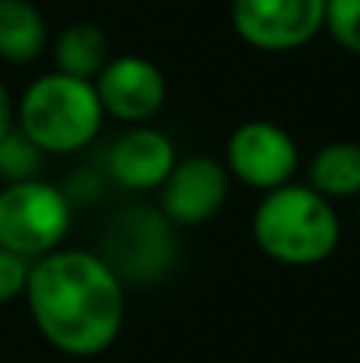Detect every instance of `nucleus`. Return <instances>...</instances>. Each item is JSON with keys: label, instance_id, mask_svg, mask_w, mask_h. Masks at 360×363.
<instances>
[{"label": "nucleus", "instance_id": "obj_4", "mask_svg": "<svg viewBox=\"0 0 360 363\" xmlns=\"http://www.w3.org/2000/svg\"><path fill=\"white\" fill-rule=\"evenodd\" d=\"M70 230V201L61 188L38 179L6 182L0 188V245L19 258H42Z\"/></svg>", "mask_w": 360, "mask_h": 363}, {"label": "nucleus", "instance_id": "obj_15", "mask_svg": "<svg viewBox=\"0 0 360 363\" xmlns=\"http://www.w3.org/2000/svg\"><path fill=\"white\" fill-rule=\"evenodd\" d=\"M26 281H29V262L0 245V306L16 300L26 290Z\"/></svg>", "mask_w": 360, "mask_h": 363}, {"label": "nucleus", "instance_id": "obj_3", "mask_svg": "<svg viewBox=\"0 0 360 363\" xmlns=\"http://www.w3.org/2000/svg\"><path fill=\"white\" fill-rule=\"evenodd\" d=\"M102 106L93 80L61 70L29 83L16 106L19 131L42 153H77L93 144L102 128Z\"/></svg>", "mask_w": 360, "mask_h": 363}, {"label": "nucleus", "instance_id": "obj_9", "mask_svg": "<svg viewBox=\"0 0 360 363\" xmlns=\"http://www.w3.org/2000/svg\"><path fill=\"white\" fill-rule=\"evenodd\" d=\"M176 166V147L157 128L137 125L112 144L106 160L108 179L131 191H153Z\"/></svg>", "mask_w": 360, "mask_h": 363}, {"label": "nucleus", "instance_id": "obj_5", "mask_svg": "<svg viewBox=\"0 0 360 363\" xmlns=\"http://www.w3.org/2000/svg\"><path fill=\"white\" fill-rule=\"evenodd\" d=\"M236 35L259 51H293L322 32L325 0H233Z\"/></svg>", "mask_w": 360, "mask_h": 363}, {"label": "nucleus", "instance_id": "obj_7", "mask_svg": "<svg viewBox=\"0 0 360 363\" xmlns=\"http://www.w3.org/2000/svg\"><path fill=\"white\" fill-rule=\"evenodd\" d=\"M99 106L106 115L128 125H144L163 108L166 80L163 70L140 55L108 57V64L93 80Z\"/></svg>", "mask_w": 360, "mask_h": 363}, {"label": "nucleus", "instance_id": "obj_1", "mask_svg": "<svg viewBox=\"0 0 360 363\" xmlns=\"http://www.w3.org/2000/svg\"><path fill=\"white\" fill-rule=\"evenodd\" d=\"M29 315L38 335L70 357H96L125 325V284L106 258L55 249L29 264Z\"/></svg>", "mask_w": 360, "mask_h": 363}, {"label": "nucleus", "instance_id": "obj_17", "mask_svg": "<svg viewBox=\"0 0 360 363\" xmlns=\"http://www.w3.org/2000/svg\"><path fill=\"white\" fill-rule=\"evenodd\" d=\"M357 217H360V211H357Z\"/></svg>", "mask_w": 360, "mask_h": 363}, {"label": "nucleus", "instance_id": "obj_10", "mask_svg": "<svg viewBox=\"0 0 360 363\" xmlns=\"http://www.w3.org/2000/svg\"><path fill=\"white\" fill-rule=\"evenodd\" d=\"M48 45L45 19L32 0H0V57L32 64Z\"/></svg>", "mask_w": 360, "mask_h": 363}, {"label": "nucleus", "instance_id": "obj_12", "mask_svg": "<svg viewBox=\"0 0 360 363\" xmlns=\"http://www.w3.org/2000/svg\"><path fill=\"white\" fill-rule=\"evenodd\" d=\"M310 188L322 198H360V144L335 140L316 150L310 163Z\"/></svg>", "mask_w": 360, "mask_h": 363}, {"label": "nucleus", "instance_id": "obj_11", "mask_svg": "<svg viewBox=\"0 0 360 363\" xmlns=\"http://www.w3.org/2000/svg\"><path fill=\"white\" fill-rule=\"evenodd\" d=\"M112 48L108 35L96 23H70L55 42V61L57 70L80 80H96L99 70L108 64Z\"/></svg>", "mask_w": 360, "mask_h": 363}, {"label": "nucleus", "instance_id": "obj_13", "mask_svg": "<svg viewBox=\"0 0 360 363\" xmlns=\"http://www.w3.org/2000/svg\"><path fill=\"white\" fill-rule=\"evenodd\" d=\"M42 150L26 138L19 128H10V131L0 138V182H23V179H35L38 163H42Z\"/></svg>", "mask_w": 360, "mask_h": 363}, {"label": "nucleus", "instance_id": "obj_16", "mask_svg": "<svg viewBox=\"0 0 360 363\" xmlns=\"http://www.w3.org/2000/svg\"><path fill=\"white\" fill-rule=\"evenodd\" d=\"M13 102H10V93H6V86L0 83V138H4L6 131L13 128Z\"/></svg>", "mask_w": 360, "mask_h": 363}, {"label": "nucleus", "instance_id": "obj_2", "mask_svg": "<svg viewBox=\"0 0 360 363\" xmlns=\"http://www.w3.org/2000/svg\"><path fill=\"white\" fill-rule=\"evenodd\" d=\"M252 236L271 262L291 268L319 264L342 242V220L329 198L310 185H287L265 191L255 207Z\"/></svg>", "mask_w": 360, "mask_h": 363}, {"label": "nucleus", "instance_id": "obj_14", "mask_svg": "<svg viewBox=\"0 0 360 363\" xmlns=\"http://www.w3.org/2000/svg\"><path fill=\"white\" fill-rule=\"evenodd\" d=\"M322 29L351 55H360V0H325Z\"/></svg>", "mask_w": 360, "mask_h": 363}, {"label": "nucleus", "instance_id": "obj_8", "mask_svg": "<svg viewBox=\"0 0 360 363\" xmlns=\"http://www.w3.org/2000/svg\"><path fill=\"white\" fill-rule=\"evenodd\" d=\"M230 194V172L214 157L176 160L172 172L159 185V207L172 223L198 226L210 220Z\"/></svg>", "mask_w": 360, "mask_h": 363}, {"label": "nucleus", "instance_id": "obj_6", "mask_svg": "<svg viewBox=\"0 0 360 363\" xmlns=\"http://www.w3.org/2000/svg\"><path fill=\"white\" fill-rule=\"evenodd\" d=\"M300 163L297 140L274 121H242L227 140V172L242 185L271 191L293 179Z\"/></svg>", "mask_w": 360, "mask_h": 363}]
</instances>
